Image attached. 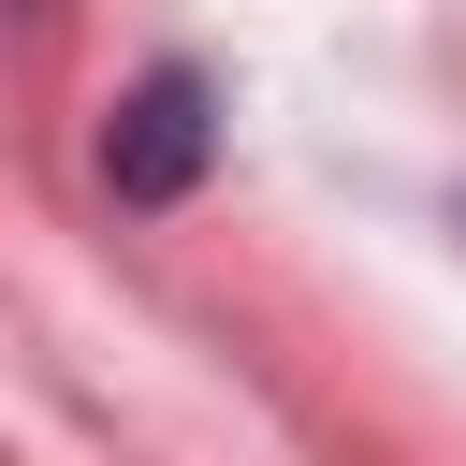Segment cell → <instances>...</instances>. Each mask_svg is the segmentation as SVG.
Returning a JSON list of instances; mask_svg holds the SVG:
<instances>
[{
	"instance_id": "1",
	"label": "cell",
	"mask_w": 466,
	"mask_h": 466,
	"mask_svg": "<svg viewBox=\"0 0 466 466\" xmlns=\"http://www.w3.org/2000/svg\"><path fill=\"white\" fill-rule=\"evenodd\" d=\"M204 160H218V87H204L189 58L131 73V87H116V116H102V189L160 218V204H189V189H204Z\"/></svg>"
},
{
	"instance_id": "2",
	"label": "cell",
	"mask_w": 466,
	"mask_h": 466,
	"mask_svg": "<svg viewBox=\"0 0 466 466\" xmlns=\"http://www.w3.org/2000/svg\"><path fill=\"white\" fill-rule=\"evenodd\" d=\"M15 15H44V0H15Z\"/></svg>"
}]
</instances>
